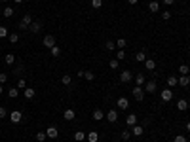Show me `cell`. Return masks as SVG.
Here are the masks:
<instances>
[{
	"label": "cell",
	"mask_w": 190,
	"mask_h": 142,
	"mask_svg": "<svg viewBox=\"0 0 190 142\" xmlns=\"http://www.w3.org/2000/svg\"><path fill=\"white\" fill-rule=\"evenodd\" d=\"M6 116H8V110L4 106H0V118H6Z\"/></svg>",
	"instance_id": "bcb514c9"
},
{
	"label": "cell",
	"mask_w": 190,
	"mask_h": 142,
	"mask_svg": "<svg viewBox=\"0 0 190 142\" xmlns=\"http://www.w3.org/2000/svg\"><path fill=\"white\" fill-rule=\"evenodd\" d=\"M46 134H48V138H57V137H59V129H57L55 125H50V127L46 129Z\"/></svg>",
	"instance_id": "8992f818"
},
{
	"label": "cell",
	"mask_w": 190,
	"mask_h": 142,
	"mask_svg": "<svg viewBox=\"0 0 190 142\" xmlns=\"http://www.w3.org/2000/svg\"><path fill=\"white\" fill-rule=\"evenodd\" d=\"M105 118H107L110 123H116V121H118V110H114V108H112V110H108Z\"/></svg>",
	"instance_id": "9c48e42d"
},
{
	"label": "cell",
	"mask_w": 190,
	"mask_h": 142,
	"mask_svg": "<svg viewBox=\"0 0 190 142\" xmlns=\"http://www.w3.org/2000/svg\"><path fill=\"white\" fill-rule=\"evenodd\" d=\"M160 97H162V101H164V102L173 101V89H171V87H165V89L160 93Z\"/></svg>",
	"instance_id": "7a4b0ae2"
},
{
	"label": "cell",
	"mask_w": 190,
	"mask_h": 142,
	"mask_svg": "<svg viewBox=\"0 0 190 142\" xmlns=\"http://www.w3.org/2000/svg\"><path fill=\"white\" fill-rule=\"evenodd\" d=\"M59 55H61V49H59L57 46H53V47H52V57H59Z\"/></svg>",
	"instance_id": "60d3db41"
},
{
	"label": "cell",
	"mask_w": 190,
	"mask_h": 142,
	"mask_svg": "<svg viewBox=\"0 0 190 142\" xmlns=\"http://www.w3.org/2000/svg\"><path fill=\"white\" fill-rule=\"evenodd\" d=\"M125 46H128V42H125V38H118V40H116V47H118V49H124Z\"/></svg>",
	"instance_id": "836d02e7"
},
{
	"label": "cell",
	"mask_w": 190,
	"mask_h": 142,
	"mask_svg": "<svg viewBox=\"0 0 190 142\" xmlns=\"http://www.w3.org/2000/svg\"><path fill=\"white\" fill-rule=\"evenodd\" d=\"M101 6H103V0H91V8L93 10H99Z\"/></svg>",
	"instance_id": "8d00e7d4"
},
{
	"label": "cell",
	"mask_w": 190,
	"mask_h": 142,
	"mask_svg": "<svg viewBox=\"0 0 190 142\" xmlns=\"http://www.w3.org/2000/svg\"><path fill=\"white\" fill-rule=\"evenodd\" d=\"M143 89H145V93H156V82H154V80H148V82H146L145 85H143Z\"/></svg>",
	"instance_id": "3957f363"
},
{
	"label": "cell",
	"mask_w": 190,
	"mask_h": 142,
	"mask_svg": "<svg viewBox=\"0 0 190 142\" xmlns=\"http://www.w3.org/2000/svg\"><path fill=\"white\" fill-rule=\"evenodd\" d=\"M162 19H171V11H162Z\"/></svg>",
	"instance_id": "f6af8a7d"
},
{
	"label": "cell",
	"mask_w": 190,
	"mask_h": 142,
	"mask_svg": "<svg viewBox=\"0 0 190 142\" xmlns=\"http://www.w3.org/2000/svg\"><path fill=\"white\" fill-rule=\"evenodd\" d=\"M175 85H179V78L177 76H169L167 78V87H175Z\"/></svg>",
	"instance_id": "ffe728a7"
},
{
	"label": "cell",
	"mask_w": 190,
	"mask_h": 142,
	"mask_svg": "<svg viewBox=\"0 0 190 142\" xmlns=\"http://www.w3.org/2000/svg\"><path fill=\"white\" fill-rule=\"evenodd\" d=\"M137 2H139V0H128V4H131V6H135Z\"/></svg>",
	"instance_id": "681fc988"
},
{
	"label": "cell",
	"mask_w": 190,
	"mask_h": 142,
	"mask_svg": "<svg viewBox=\"0 0 190 142\" xmlns=\"http://www.w3.org/2000/svg\"><path fill=\"white\" fill-rule=\"evenodd\" d=\"M131 93H133V98H135L137 102H143L145 101V89L143 87H139V85H137V87L131 89Z\"/></svg>",
	"instance_id": "6da1fadb"
},
{
	"label": "cell",
	"mask_w": 190,
	"mask_h": 142,
	"mask_svg": "<svg viewBox=\"0 0 190 142\" xmlns=\"http://www.w3.org/2000/svg\"><path fill=\"white\" fill-rule=\"evenodd\" d=\"M125 125H128V127L137 125V116H135V114H129V116L125 118Z\"/></svg>",
	"instance_id": "9a60e30c"
},
{
	"label": "cell",
	"mask_w": 190,
	"mask_h": 142,
	"mask_svg": "<svg viewBox=\"0 0 190 142\" xmlns=\"http://www.w3.org/2000/svg\"><path fill=\"white\" fill-rule=\"evenodd\" d=\"M145 68L150 70V72H152V70H156V61H154V59H146L145 61Z\"/></svg>",
	"instance_id": "e0dca14e"
},
{
	"label": "cell",
	"mask_w": 190,
	"mask_h": 142,
	"mask_svg": "<svg viewBox=\"0 0 190 142\" xmlns=\"http://www.w3.org/2000/svg\"><path fill=\"white\" fill-rule=\"evenodd\" d=\"M116 59H118V61H124V59H125V51H124V49H118Z\"/></svg>",
	"instance_id": "ab89813d"
},
{
	"label": "cell",
	"mask_w": 190,
	"mask_h": 142,
	"mask_svg": "<svg viewBox=\"0 0 190 142\" xmlns=\"http://www.w3.org/2000/svg\"><path fill=\"white\" fill-rule=\"evenodd\" d=\"M29 31H31L32 34H38V32L42 31V23H40V21H32L31 27H29Z\"/></svg>",
	"instance_id": "30bf717a"
},
{
	"label": "cell",
	"mask_w": 190,
	"mask_h": 142,
	"mask_svg": "<svg viewBox=\"0 0 190 142\" xmlns=\"http://www.w3.org/2000/svg\"><path fill=\"white\" fill-rule=\"evenodd\" d=\"M17 95H19V89H17V87H12V89L8 91V97H10V98H15Z\"/></svg>",
	"instance_id": "d590c367"
},
{
	"label": "cell",
	"mask_w": 190,
	"mask_h": 142,
	"mask_svg": "<svg viewBox=\"0 0 190 142\" xmlns=\"http://www.w3.org/2000/svg\"><path fill=\"white\" fill-rule=\"evenodd\" d=\"M186 131L190 133V121H186Z\"/></svg>",
	"instance_id": "f907efd6"
},
{
	"label": "cell",
	"mask_w": 190,
	"mask_h": 142,
	"mask_svg": "<svg viewBox=\"0 0 190 142\" xmlns=\"http://www.w3.org/2000/svg\"><path fill=\"white\" fill-rule=\"evenodd\" d=\"M148 10L150 11H160V2L158 0H152V2L148 4Z\"/></svg>",
	"instance_id": "44dd1931"
},
{
	"label": "cell",
	"mask_w": 190,
	"mask_h": 142,
	"mask_svg": "<svg viewBox=\"0 0 190 142\" xmlns=\"http://www.w3.org/2000/svg\"><path fill=\"white\" fill-rule=\"evenodd\" d=\"M17 87H19V89H25V87H27V82L23 80V78H19V82H17Z\"/></svg>",
	"instance_id": "7bdbcfd3"
},
{
	"label": "cell",
	"mask_w": 190,
	"mask_h": 142,
	"mask_svg": "<svg viewBox=\"0 0 190 142\" xmlns=\"http://www.w3.org/2000/svg\"><path fill=\"white\" fill-rule=\"evenodd\" d=\"M34 95H36V91H34V87H25V98H34Z\"/></svg>",
	"instance_id": "d6986e66"
},
{
	"label": "cell",
	"mask_w": 190,
	"mask_h": 142,
	"mask_svg": "<svg viewBox=\"0 0 190 142\" xmlns=\"http://www.w3.org/2000/svg\"><path fill=\"white\" fill-rule=\"evenodd\" d=\"M173 142H186V137H182V134H177Z\"/></svg>",
	"instance_id": "ee69618b"
},
{
	"label": "cell",
	"mask_w": 190,
	"mask_h": 142,
	"mask_svg": "<svg viewBox=\"0 0 190 142\" xmlns=\"http://www.w3.org/2000/svg\"><path fill=\"white\" fill-rule=\"evenodd\" d=\"M177 108H179L181 112L188 110V101H186V98H179V101H177Z\"/></svg>",
	"instance_id": "2e32d148"
},
{
	"label": "cell",
	"mask_w": 190,
	"mask_h": 142,
	"mask_svg": "<svg viewBox=\"0 0 190 142\" xmlns=\"http://www.w3.org/2000/svg\"><path fill=\"white\" fill-rule=\"evenodd\" d=\"M179 85H181V87H186V85H190V78H188V76H181V78H179Z\"/></svg>",
	"instance_id": "7402d4cb"
},
{
	"label": "cell",
	"mask_w": 190,
	"mask_h": 142,
	"mask_svg": "<svg viewBox=\"0 0 190 142\" xmlns=\"http://www.w3.org/2000/svg\"><path fill=\"white\" fill-rule=\"evenodd\" d=\"M2 2H8V0H2Z\"/></svg>",
	"instance_id": "db71d44e"
},
{
	"label": "cell",
	"mask_w": 190,
	"mask_h": 142,
	"mask_svg": "<svg viewBox=\"0 0 190 142\" xmlns=\"http://www.w3.org/2000/svg\"><path fill=\"white\" fill-rule=\"evenodd\" d=\"M105 47H107L108 51H114V49H116V42H107V44H105Z\"/></svg>",
	"instance_id": "74e56055"
},
{
	"label": "cell",
	"mask_w": 190,
	"mask_h": 142,
	"mask_svg": "<svg viewBox=\"0 0 190 142\" xmlns=\"http://www.w3.org/2000/svg\"><path fill=\"white\" fill-rule=\"evenodd\" d=\"M116 106H118L120 110H128V108H129V101H128L125 97H120V98L116 101Z\"/></svg>",
	"instance_id": "ba28073f"
},
{
	"label": "cell",
	"mask_w": 190,
	"mask_h": 142,
	"mask_svg": "<svg viewBox=\"0 0 190 142\" xmlns=\"http://www.w3.org/2000/svg\"><path fill=\"white\" fill-rule=\"evenodd\" d=\"M108 66H110V70H116L118 66H120V61H118V59H110V63H108Z\"/></svg>",
	"instance_id": "e575fe53"
},
{
	"label": "cell",
	"mask_w": 190,
	"mask_h": 142,
	"mask_svg": "<svg viewBox=\"0 0 190 142\" xmlns=\"http://www.w3.org/2000/svg\"><path fill=\"white\" fill-rule=\"evenodd\" d=\"M135 61H137V63H145V61H146V53L143 51V49H141V51L135 55Z\"/></svg>",
	"instance_id": "cb8c5ba5"
},
{
	"label": "cell",
	"mask_w": 190,
	"mask_h": 142,
	"mask_svg": "<svg viewBox=\"0 0 190 142\" xmlns=\"http://www.w3.org/2000/svg\"><path fill=\"white\" fill-rule=\"evenodd\" d=\"M21 119H23V114H21L19 110H13V112L10 114V121H12V123H19Z\"/></svg>",
	"instance_id": "52a82bcc"
},
{
	"label": "cell",
	"mask_w": 190,
	"mask_h": 142,
	"mask_svg": "<svg viewBox=\"0 0 190 142\" xmlns=\"http://www.w3.org/2000/svg\"><path fill=\"white\" fill-rule=\"evenodd\" d=\"M63 118H65L67 121H72V119L76 118V112H74L72 108H67V110H65V114H63Z\"/></svg>",
	"instance_id": "4fadbf2b"
},
{
	"label": "cell",
	"mask_w": 190,
	"mask_h": 142,
	"mask_svg": "<svg viewBox=\"0 0 190 142\" xmlns=\"http://www.w3.org/2000/svg\"><path fill=\"white\" fill-rule=\"evenodd\" d=\"M42 44H44V47L52 49L55 46V36H52V34H48V36H44V40H42Z\"/></svg>",
	"instance_id": "5b68a950"
},
{
	"label": "cell",
	"mask_w": 190,
	"mask_h": 142,
	"mask_svg": "<svg viewBox=\"0 0 190 142\" xmlns=\"http://www.w3.org/2000/svg\"><path fill=\"white\" fill-rule=\"evenodd\" d=\"M34 138H36L38 142H46L48 134H46V131H40V133H36V134H34Z\"/></svg>",
	"instance_id": "603a6c76"
},
{
	"label": "cell",
	"mask_w": 190,
	"mask_h": 142,
	"mask_svg": "<svg viewBox=\"0 0 190 142\" xmlns=\"http://www.w3.org/2000/svg\"><path fill=\"white\" fill-rule=\"evenodd\" d=\"M61 83H63V85H67V87H68V85H70V83H72V78H70L68 74H65V76H63V78H61Z\"/></svg>",
	"instance_id": "d6a6232c"
},
{
	"label": "cell",
	"mask_w": 190,
	"mask_h": 142,
	"mask_svg": "<svg viewBox=\"0 0 190 142\" xmlns=\"http://www.w3.org/2000/svg\"><path fill=\"white\" fill-rule=\"evenodd\" d=\"M4 61H6V65H13V63H15V55L13 53H8L4 57Z\"/></svg>",
	"instance_id": "f1b7e54d"
},
{
	"label": "cell",
	"mask_w": 190,
	"mask_h": 142,
	"mask_svg": "<svg viewBox=\"0 0 190 142\" xmlns=\"http://www.w3.org/2000/svg\"><path fill=\"white\" fill-rule=\"evenodd\" d=\"M93 119H95V121H101V119H105V114H103V110L95 108V110H93Z\"/></svg>",
	"instance_id": "ac0fdd59"
},
{
	"label": "cell",
	"mask_w": 190,
	"mask_h": 142,
	"mask_svg": "<svg viewBox=\"0 0 190 142\" xmlns=\"http://www.w3.org/2000/svg\"><path fill=\"white\" fill-rule=\"evenodd\" d=\"M21 23H25L27 27H31V23H32V15H31V13H25L23 19H21Z\"/></svg>",
	"instance_id": "484cf974"
},
{
	"label": "cell",
	"mask_w": 190,
	"mask_h": 142,
	"mask_svg": "<svg viewBox=\"0 0 190 142\" xmlns=\"http://www.w3.org/2000/svg\"><path fill=\"white\" fill-rule=\"evenodd\" d=\"M2 13H4V17H12V15H13V13H15V10H13V8H12V6H6V8H4V11H2Z\"/></svg>",
	"instance_id": "4316f807"
},
{
	"label": "cell",
	"mask_w": 190,
	"mask_h": 142,
	"mask_svg": "<svg viewBox=\"0 0 190 142\" xmlns=\"http://www.w3.org/2000/svg\"><path fill=\"white\" fill-rule=\"evenodd\" d=\"M74 140H76V142H82V140H86V133H82V131H76V133H74Z\"/></svg>",
	"instance_id": "83f0119b"
},
{
	"label": "cell",
	"mask_w": 190,
	"mask_h": 142,
	"mask_svg": "<svg viewBox=\"0 0 190 142\" xmlns=\"http://www.w3.org/2000/svg\"><path fill=\"white\" fill-rule=\"evenodd\" d=\"M133 80H135V83L139 85V87H143V85L146 83V78H145V74H143V72H139L137 76H133Z\"/></svg>",
	"instance_id": "8fae6325"
},
{
	"label": "cell",
	"mask_w": 190,
	"mask_h": 142,
	"mask_svg": "<svg viewBox=\"0 0 190 142\" xmlns=\"http://www.w3.org/2000/svg\"><path fill=\"white\" fill-rule=\"evenodd\" d=\"M120 138H122L124 142H128V140L131 138V131H128V129H124V131L120 133Z\"/></svg>",
	"instance_id": "d4e9b609"
},
{
	"label": "cell",
	"mask_w": 190,
	"mask_h": 142,
	"mask_svg": "<svg viewBox=\"0 0 190 142\" xmlns=\"http://www.w3.org/2000/svg\"><path fill=\"white\" fill-rule=\"evenodd\" d=\"M86 138H88V142H99V133L89 131V133H86Z\"/></svg>",
	"instance_id": "7c38bea8"
},
{
	"label": "cell",
	"mask_w": 190,
	"mask_h": 142,
	"mask_svg": "<svg viewBox=\"0 0 190 142\" xmlns=\"http://www.w3.org/2000/svg\"><path fill=\"white\" fill-rule=\"evenodd\" d=\"M188 72H190L188 65H181V66H179V74H181V76H188Z\"/></svg>",
	"instance_id": "4dcf8cb0"
},
{
	"label": "cell",
	"mask_w": 190,
	"mask_h": 142,
	"mask_svg": "<svg viewBox=\"0 0 190 142\" xmlns=\"http://www.w3.org/2000/svg\"><path fill=\"white\" fill-rule=\"evenodd\" d=\"M6 36H10L8 34V27H0V38H6Z\"/></svg>",
	"instance_id": "f35d334b"
},
{
	"label": "cell",
	"mask_w": 190,
	"mask_h": 142,
	"mask_svg": "<svg viewBox=\"0 0 190 142\" xmlns=\"http://www.w3.org/2000/svg\"><path fill=\"white\" fill-rule=\"evenodd\" d=\"M6 82H8V74H6V72H0V83H6Z\"/></svg>",
	"instance_id": "b9f144b4"
},
{
	"label": "cell",
	"mask_w": 190,
	"mask_h": 142,
	"mask_svg": "<svg viewBox=\"0 0 190 142\" xmlns=\"http://www.w3.org/2000/svg\"><path fill=\"white\" fill-rule=\"evenodd\" d=\"M162 2H164V4H165V6H171V4H173V2H175V0H162Z\"/></svg>",
	"instance_id": "c3c4849f"
},
{
	"label": "cell",
	"mask_w": 190,
	"mask_h": 142,
	"mask_svg": "<svg viewBox=\"0 0 190 142\" xmlns=\"http://www.w3.org/2000/svg\"><path fill=\"white\" fill-rule=\"evenodd\" d=\"M133 80V72L131 70H124V72H120V82L122 83H129Z\"/></svg>",
	"instance_id": "277c9868"
},
{
	"label": "cell",
	"mask_w": 190,
	"mask_h": 142,
	"mask_svg": "<svg viewBox=\"0 0 190 142\" xmlns=\"http://www.w3.org/2000/svg\"><path fill=\"white\" fill-rule=\"evenodd\" d=\"M84 78H86L88 82H93L95 80V74L91 72V70H84Z\"/></svg>",
	"instance_id": "f546056e"
},
{
	"label": "cell",
	"mask_w": 190,
	"mask_h": 142,
	"mask_svg": "<svg viewBox=\"0 0 190 142\" xmlns=\"http://www.w3.org/2000/svg\"><path fill=\"white\" fill-rule=\"evenodd\" d=\"M17 27H19V31H29V27H27L25 23H19Z\"/></svg>",
	"instance_id": "7dc6e473"
},
{
	"label": "cell",
	"mask_w": 190,
	"mask_h": 142,
	"mask_svg": "<svg viewBox=\"0 0 190 142\" xmlns=\"http://www.w3.org/2000/svg\"><path fill=\"white\" fill-rule=\"evenodd\" d=\"M0 95H2V83H0Z\"/></svg>",
	"instance_id": "f5cc1de1"
},
{
	"label": "cell",
	"mask_w": 190,
	"mask_h": 142,
	"mask_svg": "<svg viewBox=\"0 0 190 142\" xmlns=\"http://www.w3.org/2000/svg\"><path fill=\"white\" fill-rule=\"evenodd\" d=\"M13 2H15V4H21V2H23V0H13Z\"/></svg>",
	"instance_id": "816d5d0a"
},
{
	"label": "cell",
	"mask_w": 190,
	"mask_h": 142,
	"mask_svg": "<svg viewBox=\"0 0 190 142\" xmlns=\"http://www.w3.org/2000/svg\"><path fill=\"white\" fill-rule=\"evenodd\" d=\"M8 40H10V44H17V42H19V34L17 32H12L10 36H8Z\"/></svg>",
	"instance_id": "1f68e13d"
},
{
	"label": "cell",
	"mask_w": 190,
	"mask_h": 142,
	"mask_svg": "<svg viewBox=\"0 0 190 142\" xmlns=\"http://www.w3.org/2000/svg\"><path fill=\"white\" fill-rule=\"evenodd\" d=\"M145 131H143V125H133L131 127V137H141Z\"/></svg>",
	"instance_id": "5bb4252c"
}]
</instances>
